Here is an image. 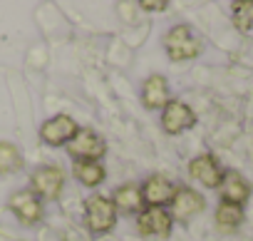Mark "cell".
Returning <instances> with one entry per match:
<instances>
[{"label": "cell", "instance_id": "5b68a950", "mask_svg": "<svg viewBox=\"0 0 253 241\" xmlns=\"http://www.w3.org/2000/svg\"><path fill=\"white\" fill-rule=\"evenodd\" d=\"M30 184H33V194L38 199L40 196L42 199H57L60 192H62L65 177H62V172L57 167H38L33 179H30Z\"/></svg>", "mask_w": 253, "mask_h": 241}, {"label": "cell", "instance_id": "7c38bea8", "mask_svg": "<svg viewBox=\"0 0 253 241\" xmlns=\"http://www.w3.org/2000/svg\"><path fill=\"white\" fill-rule=\"evenodd\" d=\"M142 102H144V107H149V109L167 107V104H169V85H167V77L152 75V77L144 82V87H142Z\"/></svg>", "mask_w": 253, "mask_h": 241}, {"label": "cell", "instance_id": "ba28073f", "mask_svg": "<svg viewBox=\"0 0 253 241\" xmlns=\"http://www.w3.org/2000/svg\"><path fill=\"white\" fill-rule=\"evenodd\" d=\"M8 206H10V211L23 224H38L42 219V204H40V199L33 192H18V194H13L10 201H8Z\"/></svg>", "mask_w": 253, "mask_h": 241}, {"label": "cell", "instance_id": "ac0fdd59", "mask_svg": "<svg viewBox=\"0 0 253 241\" xmlns=\"http://www.w3.org/2000/svg\"><path fill=\"white\" fill-rule=\"evenodd\" d=\"M233 25L241 33H248L253 28V0H243V3L233 5Z\"/></svg>", "mask_w": 253, "mask_h": 241}, {"label": "cell", "instance_id": "30bf717a", "mask_svg": "<svg viewBox=\"0 0 253 241\" xmlns=\"http://www.w3.org/2000/svg\"><path fill=\"white\" fill-rule=\"evenodd\" d=\"M171 224L174 216L159 206H149L142 216H139V231L147 236H169L171 234Z\"/></svg>", "mask_w": 253, "mask_h": 241}, {"label": "cell", "instance_id": "5bb4252c", "mask_svg": "<svg viewBox=\"0 0 253 241\" xmlns=\"http://www.w3.org/2000/svg\"><path fill=\"white\" fill-rule=\"evenodd\" d=\"M114 206L124 214H134L142 209L144 199H142V189L137 184H124V187H117L114 189Z\"/></svg>", "mask_w": 253, "mask_h": 241}, {"label": "cell", "instance_id": "3957f363", "mask_svg": "<svg viewBox=\"0 0 253 241\" xmlns=\"http://www.w3.org/2000/svg\"><path fill=\"white\" fill-rule=\"evenodd\" d=\"M67 152L77 162H97L99 157H104L107 145H104V140L97 132H92V130H77V135L67 142Z\"/></svg>", "mask_w": 253, "mask_h": 241}, {"label": "cell", "instance_id": "e0dca14e", "mask_svg": "<svg viewBox=\"0 0 253 241\" xmlns=\"http://www.w3.org/2000/svg\"><path fill=\"white\" fill-rule=\"evenodd\" d=\"M23 167L20 149L10 142H0V174H13Z\"/></svg>", "mask_w": 253, "mask_h": 241}, {"label": "cell", "instance_id": "52a82bcc", "mask_svg": "<svg viewBox=\"0 0 253 241\" xmlns=\"http://www.w3.org/2000/svg\"><path fill=\"white\" fill-rule=\"evenodd\" d=\"M189 172H191L194 179H199V182H201L204 187H209V189H216V187H221V182H223V172H221L216 157H211V154L194 157L191 164H189Z\"/></svg>", "mask_w": 253, "mask_h": 241}, {"label": "cell", "instance_id": "8992f818", "mask_svg": "<svg viewBox=\"0 0 253 241\" xmlns=\"http://www.w3.org/2000/svg\"><path fill=\"white\" fill-rule=\"evenodd\" d=\"M75 135H77V125H75V119L70 114H55L52 119H47V122L40 127V137L52 147L67 145Z\"/></svg>", "mask_w": 253, "mask_h": 241}, {"label": "cell", "instance_id": "8fae6325", "mask_svg": "<svg viewBox=\"0 0 253 241\" xmlns=\"http://www.w3.org/2000/svg\"><path fill=\"white\" fill-rule=\"evenodd\" d=\"M171 204H174V216H176L179 221H189L194 214H199V211L206 206V199H204L199 192H194V189H189V187H181V189H176Z\"/></svg>", "mask_w": 253, "mask_h": 241}, {"label": "cell", "instance_id": "9a60e30c", "mask_svg": "<svg viewBox=\"0 0 253 241\" xmlns=\"http://www.w3.org/2000/svg\"><path fill=\"white\" fill-rule=\"evenodd\" d=\"M216 224L226 231H233L243 224V209L238 204H231V201H221L216 206Z\"/></svg>", "mask_w": 253, "mask_h": 241}, {"label": "cell", "instance_id": "6da1fadb", "mask_svg": "<svg viewBox=\"0 0 253 241\" xmlns=\"http://www.w3.org/2000/svg\"><path fill=\"white\" fill-rule=\"evenodd\" d=\"M164 48L171 60H191L201 52V40L189 25H174L164 38Z\"/></svg>", "mask_w": 253, "mask_h": 241}, {"label": "cell", "instance_id": "7a4b0ae2", "mask_svg": "<svg viewBox=\"0 0 253 241\" xmlns=\"http://www.w3.org/2000/svg\"><path fill=\"white\" fill-rule=\"evenodd\" d=\"M84 216H87V226L92 234H107L117 221V206L112 199L94 194L84 204Z\"/></svg>", "mask_w": 253, "mask_h": 241}, {"label": "cell", "instance_id": "277c9868", "mask_svg": "<svg viewBox=\"0 0 253 241\" xmlns=\"http://www.w3.org/2000/svg\"><path fill=\"white\" fill-rule=\"evenodd\" d=\"M194 125H196L194 109L189 104L179 102V99L169 102L164 107V112H162V127H164L167 135H179V132H184V130H189Z\"/></svg>", "mask_w": 253, "mask_h": 241}, {"label": "cell", "instance_id": "d6986e66", "mask_svg": "<svg viewBox=\"0 0 253 241\" xmlns=\"http://www.w3.org/2000/svg\"><path fill=\"white\" fill-rule=\"evenodd\" d=\"M142 5V10H167L169 8V3L167 0H159V3H152V0H144V3H139Z\"/></svg>", "mask_w": 253, "mask_h": 241}, {"label": "cell", "instance_id": "4fadbf2b", "mask_svg": "<svg viewBox=\"0 0 253 241\" xmlns=\"http://www.w3.org/2000/svg\"><path fill=\"white\" fill-rule=\"evenodd\" d=\"M221 196H223V201H231V204H238L241 206L251 196V187H248V182L238 172H223Z\"/></svg>", "mask_w": 253, "mask_h": 241}, {"label": "cell", "instance_id": "9c48e42d", "mask_svg": "<svg viewBox=\"0 0 253 241\" xmlns=\"http://www.w3.org/2000/svg\"><path fill=\"white\" fill-rule=\"evenodd\" d=\"M174 194H176V187L167 179V177H159V174H154V177H149L147 182H144V187H142V199L149 204V206H164V204H169V201H174Z\"/></svg>", "mask_w": 253, "mask_h": 241}, {"label": "cell", "instance_id": "2e32d148", "mask_svg": "<svg viewBox=\"0 0 253 241\" xmlns=\"http://www.w3.org/2000/svg\"><path fill=\"white\" fill-rule=\"evenodd\" d=\"M75 177L84 184V187H97L104 182L107 172L102 164L97 162H75Z\"/></svg>", "mask_w": 253, "mask_h": 241}]
</instances>
